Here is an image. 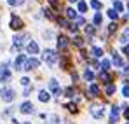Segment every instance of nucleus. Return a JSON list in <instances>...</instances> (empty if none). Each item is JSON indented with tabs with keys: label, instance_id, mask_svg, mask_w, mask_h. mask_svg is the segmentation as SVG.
<instances>
[{
	"label": "nucleus",
	"instance_id": "nucleus-1",
	"mask_svg": "<svg viewBox=\"0 0 129 124\" xmlns=\"http://www.w3.org/2000/svg\"><path fill=\"white\" fill-rule=\"evenodd\" d=\"M42 58H44V61L47 63L49 66H52L54 63L58 61V54L54 53V51H51V49H45L44 51V54H42Z\"/></svg>",
	"mask_w": 129,
	"mask_h": 124
},
{
	"label": "nucleus",
	"instance_id": "nucleus-2",
	"mask_svg": "<svg viewBox=\"0 0 129 124\" xmlns=\"http://www.w3.org/2000/svg\"><path fill=\"white\" fill-rule=\"evenodd\" d=\"M0 96H2V100H4V102L11 103V102L14 100L16 93H14V89H11V87H4V89L0 91Z\"/></svg>",
	"mask_w": 129,
	"mask_h": 124
},
{
	"label": "nucleus",
	"instance_id": "nucleus-3",
	"mask_svg": "<svg viewBox=\"0 0 129 124\" xmlns=\"http://www.w3.org/2000/svg\"><path fill=\"white\" fill-rule=\"evenodd\" d=\"M39 65H40V61H39L37 58H31V60H26L24 66H23V70H35Z\"/></svg>",
	"mask_w": 129,
	"mask_h": 124
},
{
	"label": "nucleus",
	"instance_id": "nucleus-4",
	"mask_svg": "<svg viewBox=\"0 0 129 124\" xmlns=\"http://www.w3.org/2000/svg\"><path fill=\"white\" fill-rule=\"evenodd\" d=\"M11 28H12V30H21L23 28V21L19 19L16 14L11 16Z\"/></svg>",
	"mask_w": 129,
	"mask_h": 124
},
{
	"label": "nucleus",
	"instance_id": "nucleus-5",
	"mask_svg": "<svg viewBox=\"0 0 129 124\" xmlns=\"http://www.w3.org/2000/svg\"><path fill=\"white\" fill-rule=\"evenodd\" d=\"M0 79L2 81H9L11 79V72L7 70V65H0Z\"/></svg>",
	"mask_w": 129,
	"mask_h": 124
},
{
	"label": "nucleus",
	"instance_id": "nucleus-6",
	"mask_svg": "<svg viewBox=\"0 0 129 124\" xmlns=\"http://www.w3.org/2000/svg\"><path fill=\"white\" fill-rule=\"evenodd\" d=\"M66 47H68V39H66L64 35L58 37V49H59V51H64Z\"/></svg>",
	"mask_w": 129,
	"mask_h": 124
},
{
	"label": "nucleus",
	"instance_id": "nucleus-7",
	"mask_svg": "<svg viewBox=\"0 0 129 124\" xmlns=\"http://www.w3.org/2000/svg\"><path fill=\"white\" fill-rule=\"evenodd\" d=\"M26 51H28V53H30V54H37V53H39V44H37V42H28V45H26Z\"/></svg>",
	"mask_w": 129,
	"mask_h": 124
},
{
	"label": "nucleus",
	"instance_id": "nucleus-8",
	"mask_svg": "<svg viewBox=\"0 0 129 124\" xmlns=\"http://www.w3.org/2000/svg\"><path fill=\"white\" fill-rule=\"evenodd\" d=\"M19 110H21L23 114H31V112H33V105L30 103V102H24V103H21Z\"/></svg>",
	"mask_w": 129,
	"mask_h": 124
},
{
	"label": "nucleus",
	"instance_id": "nucleus-9",
	"mask_svg": "<svg viewBox=\"0 0 129 124\" xmlns=\"http://www.w3.org/2000/svg\"><path fill=\"white\" fill-rule=\"evenodd\" d=\"M12 40H14V49H19L23 45V42L26 40V35H16Z\"/></svg>",
	"mask_w": 129,
	"mask_h": 124
},
{
	"label": "nucleus",
	"instance_id": "nucleus-10",
	"mask_svg": "<svg viewBox=\"0 0 129 124\" xmlns=\"http://www.w3.org/2000/svg\"><path fill=\"white\" fill-rule=\"evenodd\" d=\"M24 63H26V56L24 54H19L18 56V60H16V70H23V66H24Z\"/></svg>",
	"mask_w": 129,
	"mask_h": 124
},
{
	"label": "nucleus",
	"instance_id": "nucleus-11",
	"mask_svg": "<svg viewBox=\"0 0 129 124\" xmlns=\"http://www.w3.org/2000/svg\"><path fill=\"white\" fill-rule=\"evenodd\" d=\"M49 89H51L54 94H59V86H58V81H56V79H51V81H49Z\"/></svg>",
	"mask_w": 129,
	"mask_h": 124
},
{
	"label": "nucleus",
	"instance_id": "nucleus-12",
	"mask_svg": "<svg viewBox=\"0 0 129 124\" xmlns=\"http://www.w3.org/2000/svg\"><path fill=\"white\" fill-rule=\"evenodd\" d=\"M112 60H113V63H115L117 66H122V65H124L122 60H120V56L117 54V51H113V53H112Z\"/></svg>",
	"mask_w": 129,
	"mask_h": 124
},
{
	"label": "nucleus",
	"instance_id": "nucleus-13",
	"mask_svg": "<svg viewBox=\"0 0 129 124\" xmlns=\"http://www.w3.org/2000/svg\"><path fill=\"white\" fill-rule=\"evenodd\" d=\"M89 94H91V96H98V94H100V87H98L96 84H91V86H89Z\"/></svg>",
	"mask_w": 129,
	"mask_h": 124
},
{
	"label": "nucleus",
	"instance_id": "nucleus-14",
	"mask_svg": "<svg viewBox=\"0 0 129 124\" xmlns=\"http://www.w3.org/2000/svg\"><path fill=\"white\" fill-rule=\"evenodd\" d=\"M39 100H40V102H49L51 96H49L47 91H40V93H39Z\"/></svg>",
	"mask_w": 129,
	"mask_h": 124
},
{
	"label": "nucleus",
	"instance_id": "nucleus-15",
	"mask_svg": "<svg viewBox=\"0 0 129 124\" xmlns=\"http://www.w3.org/2000/svg\"><path fill=\"white\" fill-rule=\"evenodd\" d=\"M66 18H70V19H77V11H73L72 7H68V9H66Z\"/></svg>",
	"mask_w": 129,
	"mask_h": 124
},
{
	"label": "nucleus",
	"instance_id": "nucleus-16",
	"mask_svg": "<svg viewBox=\"0 0 129 124\" xmlns=\"http://www.w3.org/2000/svg\"><path fill=\"white\" fill-rule=\"evenodd\" d=\"M91 114H92V117L100 119V117H103V108H98V107H96V108H92V112H91Z\"/></svg>",
	"mask_w": 129,
	"mask_h": 124
},
{
	"label": "nucleus",
	"instance_id": "nucleus-17",
	"mask_svg": "<svg viewBox=\"0 0 129 124\" xmlns=\"http://www.w3.org/2000/svg\"><path fill=\"white\" fill-rule=\"evenodd\" d=\"M100 79H101L103 82H107V84H110V81H112V77L108 75L107 72H101V73H100Z\"/></svg>",
	"mask_w": 129,
	"mask_h": 124
},
{
	"label": "nucleus",
	"instance_id": "nucleus-18",
	"mask_svg": "<svg viewBox=\"0 0 129 124\" xmlns=\"http://www.w3.org/2000/svg\"><path fill=\"white\" fill-rule=\"evenodd\" d=\"M120 42H122V44H127V42H129V28L124 30V35L120 37Z\"/></svg>",
	"mask_w": 129,
	"mask_h": 124
},
{
	"label": "nucleus",
	"instance_id": "nucleus-19",
	"mask_svg": "<svg viewBox=\"0 0 129 124\" xmlns=\"http://www.w3.org/2000/svg\"><path fill=\"white\" fill-rule=\"evenodd\" d=\"M73 44H75L77 47H82V45H84V39H82V37H75V39H73Z\"/></svg>",
	"mask_w": 129,
	"mask_h": 124
},
{
	"label": "nucleus",
	"instance_id": "nucleus-20",
	"mask_svg": "<svg viewBox=\"0 0 129 124\" xmlns=\"http://www.w3.org/2000/svg\"><path fill=\"white\" fill-rule=\"evenodd\" d=\"M92 54H94L96 58H101V56H103V51H101L100 47H92Z\"/></svg>",
	"mask_w": 129,
	"mask_h": 124
},
{
	"label": "nucleus",
	"instance_id": "nucleus-21",
	"mask_svg": "<svg viewBox=\"0 0 129 124\" xmlns=\"http://www.w3.org/2000/svg\"><path fill=\"white\" fill-rule=\"evenodd\" d=\"M105 91H107V94H108V96H110V94H113V93H115V86H113V84H108Z\"/></svg>",
	"mask_w": 129,
	"mask_h": 124
},
{
	"label": "nucleus",
	"instance_id": "nucleus-22",
	"mask_svg": "<svg viewBox=\"0 0 129 124\" xmlns=\"http://www.w3.org/2000/svg\"><path fill=\"white\" fill-rule=\"evenodd\" d=\"M84 79H86V81H92V79H94V73H92L91 70H86V73H84Z\"/></svg>",
	"mask_w": 129,
	"mask_h": 124
},
{
	"label": "nucleus",
	"instance_id": "nucleus-23",
	"mask_svg": "<svg viewBox=\"0 0 129 124\" xmlns=\"http://www.w3.org/2000/svg\"><path fill=\"white\" fill-rule=\"evenodd\" d=\"M86 33L89 35V37H92V35H94V26H91V24H87V26H86Z\"/></svg>",
	"mask_w": 129,
	"mask_h": 124
},
{
	"label": "nucleus",
	"instance_id": "nucleus-24",
	"mask_svg": "<svg viewBox=\"0 0 129 124\" xmlns=\"http://www.w3.org/2000/svg\"><path fill=\"white\" fill-rule=\"evenodd\" d=\"M122 9H124V5L117 0V2H115V9H113V11H117V14H119V12H122Z\"/></svg>",
	"mask_w": 129,
	"mask_h": 124
},
{
	"label": "nucleus",
	"instance_id": "nucleus-25",
	"mask_svg": "<svg viewBox=\"0 0 129 124\" xmlns=\"http://www.w3.org/2000/svg\"><path fill=\"white\" fill-rule=\"evenodd\" d=\"M101 66H103L101 70H103V72H107L108 68H110V61H108V60H103V61H101Z\"/></svg>",
	"mask_w": 129,
	"mask_h": 124
},
{
	"label": "nucleus",
	"instance_id": "nucleus-26",
	"mask_svg": "<svg viewBox=\"0 0 129 124\" xmlns=\"http://www.w3.org/2000/svg\"><path fill=\"white\" fill-rule=\"evenodd\" d=\"M66 108H68L72 114H75V112H77V105H75V103H68V105H66Z\"/></svg>",
	"mask_w": 129,
	"mask_h": 124
},
{
	"label": "nucleus",
	"instance_id": "nucleus-27",
	"mask_svg": "<svg viewBox=\"0 0 129 124\" xmlns=\"http://www.w3.org/2000/svg\"><path fill=\"white\" fill-rule=\"evenodd\" d=\"M91 7H92V9H101V2L92 0V2H91Z\"/></svg>",
	"mask_w": 129,
	"mask_h": 124
},
{
	"label": "nucleus",
	"instance_id": "nucleus-28",
	"mask_svg": "<svg viewBox=\"0 0 129 124\" xmlns=\"http://www.w3.org/2000/svg\"><path fill=\"white\" fill-rule=\"evenodd\" d=\"M9 2V5H21V4H24V0H7Z\"/></svg>",
	"mask_w": 129,
	"mask_h": 124
},
{
	"label": "nucleus",
	"instance_id": "nucleus-29",
	"mask_svg": "<svg viewBox=\"0 0 129 124\" xmlns=\"http://www.w3.org/2000/svg\"><path fill=\"white\" fill-rule=\"evenodd\" d=\"M86 9H87L86 2H79V11H80V12H86Z\"/></svg>",
	"mask_w": 129,
	"mask_h": 124
},
{
	"label": "nucleus",
	"instance_id": "nucleus-30",
	"mask_svg": "<svg viewBox=\"0 0 129 124\" xmlns=\"http://www.w3.org/2000/svg\"><path fill=\"white\" fill-rule=\"evenodd\" d=\"M101 21H103L101 14H96V16H94V24H101Z\"/></svg>",
	"mask_w": 129,
	"mask_h": 124
},
{
	"label": "nucleus",
	"instance_id": "nucleus-31",
	"mask_svg": "<svg viewBox=\"0 0 129 124\" xmlns=\"http://www.w3.org/2000/svg\"><path fill=\"white\" fill-rule=\"evenodd\" d=\"M108 16H110L112 19H117V16H119V14H117V12H115L113 9H110V11H108Z\"/></svg>",
	"mask_w": 129,
	"mask_h": 124
},
{
	"label": "nucleus",
	"instance_id": "nucleus-32",
	"mask_svg": "<svg viewBox=\"0 0 129 124\" xmlns=\"http://www.w3.org/2000/svg\"><path fill=\"white\" fill-rule=\"evenodd\" d=\"M44 12H45V16H47L49 19H52V18H54V14H52V11H51V9H45Z\"/></svg>",
	"mask_w": 129,
	"mask_h": 124
},
{
	"label": "nucleus",
	"instance_id": "nucleus-33",
	"mask_svg": "<svg viewBox=\"0 0 129 124\" xmlns=\"http://www.w3.org/2000/svg\"><path fill=\"white\" fill-rule=\"evenodd\" d=\"M58 23H59L61 26H64V28L68 26V21H66V19H63V18H58Z\"/></svg>",
	"mask_w": 129,
	"mask_h": 124
},
{
	"label": "nucleus",
	"instance_id": "nucleus-34",
	"mask_svg": "<svg viewBox=\"0 0 129 124\" xmlns=\"http://www.w3.org/2000/svg\"><path fill=\"white\" fill-rule=\"evenodd\" d=\"M122 94H124L126 98H129V86H124V89H122Z\"/></svg>",
	"mask_w": 129,
	"mask_h": 124
},
{
	"label": "nucleus",
	"instance_id": "nucleus-35",
	"mask_svg": "<svg viewBox=\"0 0 129 124\" xmlns=\"http://www.w3.org/2000/svg\"><path fill=\"white\" fill-rule=\"evenodd\" d=\"M64 94H66V96H73V89H72V87H68V89L64 91Z\"/></svg>",
	"mask_w": 129,
	"mask_h": 124
},
{
	"label": "nucleus",
	"instance_id": "nucleus-36",
	"mask_svg": "<svg viewBox=\"0 0 129 124\" xmlns=\"http://www.w3.org/2000/svg\"><path fill=\"white\" fill-rule=\"evenodd\" d=\"M21 84H23V86H28V84H30V79H26V77H23V79H21Z\"/></svg>",
	"mask_w": 129,
	"mask_h": 124
},
{
	"label": "nucleus",
	"instance_id": "nucleus-37",
	"mask_svg": "<svg viewBox=\"0 0 129 124\" xmlns=\"http://www.w3.org/2000/svg\"><path fill=\"white\" fill-rule=\"evenodd\" d=\"M115 28H117V26H115V23H112V24H110V28H108V32H113Z\"/></svg>",
	"mask_w": 129,
	"mask_h": 124
},
{
	"label": "nucleus",
	"instance_id": "nucleus-38",
	"mask_svg": "<svg viewBox=\"0 0 129 124\" xmlns=\"http://www.w3.org/2000/svg\"><path fill=\"white\" fill-rule=\"evenodd\" d=\"M124 54H127V56H129V45H124Z\"/></svg>",
	"mask_w": 129,
	"mask_h": 124
},
{
	"label": "nucleus",
	"instance_id": "nucleus-39",
	"mask_svg": "<svg viewBox=\"0 0 129 124\" xmlns=\"http://www.w3.org/2000/svg\"><path fill=\"white\" fill-rule=\"evenodd\" d=\"M124 115H126V119L129 121V108H126V110H124Z\"/></svg>",
	"mask_w": 129,
	"mask_h": 124
},
{
	"label": "nucleus",
	"instance_id": "nucleus-40",
	"mask_svg": "<svg viewBox=\"0 0 129 124\" xmlns=\"http://www.w3.org/2000/svg\"><path fill=\"white\" fill-rule=\"evenodd\" d=\"M49 2H51L52 5H56V4H58V0H49Z\"/></svg>",
	"mask_w": 129,
	"mask_h": 124
},
{
	"label": "nucleus",
	"instance_id": "nucleus-41",
	"mask_svg": "<svg viewBox=\"0 0 129 124\" xmlns=\"http://www.w3.org/2000/svg\"><path fill=\"white\" fill-rule=\"evenodd\" d=\"M70 2H77V0H70Z\"/></svg>",
	"mask_w": 129,
	"mask_h": 124
},
{
	"label": "nucleus",
	"instance_id": "nucleus-42",
	"mask_svg": "<svg viewBox=\"0 0 129 124\" xmlns=\"http://www.w3.org/2000/svg\"><path fill=\"white\" fill-rule=\"evenodd\" d=\"M127 11H129V4H127Z\"/></svg>",
	"mask_w": 129,
	"mask_h": 124
},
{
	"label": "nucleus",
	"instance_id": "nucleus-43",
	"mask_svg": "<svg viewBox=\"0 0 129 124\" xmlns=\"http://www.w3.org/2000/svg\"><path fill=\"white\" fill-rule=\"evenodd\" d=\"M66 124H72V122H66Z\"/></svg>",
	"mask_w": 129,
	"mask_h": 124
},
{
	"label": "nucleus",
	"instance_id": "nucleus-44",
	"mask_svg": "<svg viewBox=\"0 0 129 124\" xmlns=\"http://www.w3.org/2000/svg\"><path fill=\"white\" fill-rule=\"evenodd\" d=\"M24 124H30V122H24Z\"/></svg>",
	"mask_w": 129,
	"mask_h": 124
},
{
	"label": "nucleus",
	"instance_id": "nucleus-45",
	"mask_svg": "<svg viewBox=\"0 0 129 124\" xmlns=\"http://www.w3.org/2000/svg\"><path fill=\"white\" fill-rule=\"evenodd\" d=\"M127 124H129V122H127Z\"/></svg>",
	"mask_w": 129,
	"mask_h": 124
}]
</instances>
